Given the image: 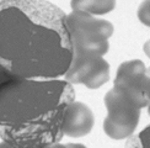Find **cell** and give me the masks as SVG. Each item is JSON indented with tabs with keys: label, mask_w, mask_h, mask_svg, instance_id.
Masks as SVG:
<instances>
[{
	"label": "cell",
	"mask_w": 150,
	"mask_h": 148,
	"mask_svg": "<svg viewBox=\"0 0 150 148\" xmlns=\"http://www.w3.org/2000/svg\"><path fill=\"white\" fill-rule=\"evenodd\" d=\"M74 56L103 57L110 49L108 38L115 27L110 21L85 12L71 11L65 17Z\"/></svg>",
	"instance_id": "cell-3"
},
{
	"label": "cell",
	"mask_w": 150,
	"mask_h": 148,
	"mask_svg": "<svg viewBox=\"0 0 150 148\" xmlns=\"http://www.w3.org/2000/svg\"><path fill=\"white\" fill-rule=\"evenodd\" d=\"M73 11L89 15H105L116 8L115 0H74L70 3Z\"/></svg>",
	"instance_id": "cell-8"
},
{
	"label": "cell",
	"mask_w": 150,
	"mask_h": 148,
	"mask_svg": "<svg viewBox=\"0 0 150 148\" xmlns=\"http://www.w3.org/2000/svg\"><path fill=\"white\" fill-rule=\"evenodd\" d=\"M93 125H95V116L91 109L84 102L74 100L65 109L62 132L63 136L79 138L89 134L93 128Z\"/></svg>",
	"instance_id": "cell-7"
},
{
	"label": "cell",
	"mask_w": 150,
	"mask_h": 148,
	"mask_svg": "<svg viewBox=\"0 0 150 148\" xmlns=\"http://www.w3.org/2000/svg\"><path fill=\"white\" fill-rule=\"evenodd\" d=\"M113 86L126 91L140 109L149 105V74L146 65L140 59L127 60L120 64L113 80Z\"/></svg>",
	"instance_id": "cell-6"
},
{
	"label": "cell",
	"mask_w": 150,
	"mask_h": 148,
	"mask_svg": "<svg viewBox=\"0 0 150 148\" xmlns=\"http://www.w3.org/2000/svg\"><path fill=\"white\" fill-rule=\"evenodd\" d=\"M65 17L49 1H0V73L32 80L64 77L73 57Z\"/></svg>",
	"instance_id": "cell-1"
},
{
	"label": "cell",
	"mask_w": 150,
	"mask_h": 148,
	"mask_svg": "<svg viewBox=\"0 0 150 148\" xmlns=\"http://www.w3.org/2000/svg\"><path fill=\"white\" fill-rule=\"evenodd\" d=\"M0 148H16V147H14V146H11V144H9V143H6V142H0Z\"/></svg>",
	"instance_id": "cell-13"
},
{
	"label": "cell",
	"mask_w": 150,
	"mask_h": 148,
	"mask_svg": "<svg viewBox=\"0 0 150 148\" xmlns=\"http://www.w3.org/2000/svg\"><path fill=\"white\" fill-rule=\"evenodd\" d=\"M69 84H84L89 89H98L110 80V64L103 57L74 56L64 74Z\"/></svg>",
	"instance_id": "cell-5"
},
{
	"label": "cell",
	"mask_w": 150,
	"mask_h": 148,
	"mask_svg": "<svg viewBox=\"0 0 150 148\" xmlns=\"http://www.w3.org/2000/svg\"><path fill=\"white\" fill-rule=\"evenodd\" d=\"M107 116L103 131L110 138L120 141L133 136L139 123L142 109L124 90L113 86L105 95Z\"/></svg>",
	"instance_id": "cell-4"
},
{
	"label": "cell",
	"mask_w": 150,
	"mask_h": 148,
	"mask_svg": "<svg viewBox=\"0 0 150 148\" xmlns=\"http://www.w3.org/2000/svg\"><path fill=\"white\" fill-rule=\"evenodd\" d=\"M74 100L73 85L63 79H4L0 73V137L16 148L59 143L65 109Z\"/></svg>",
	"instance_id": "cell-2"
},
{
	"label": "cell",
	"mask_w": 150,
	"mask_h": 148,
	"mask_svg": "<svg viewBox=\"0 0 150 148\" xmlns=\"http://www.w3.org/2000/svg\"><path fill=\"white\" fill-rule=\"evenodd\" d=\"M138 16H139V20L148 26V25H149V1L143 3L139 6Z\"/></svg>",
	"instance_id": "cell-10"
},
{
	"label": "cell",
	"mask_w": 150,
	"mask_h": 148,
	"mask_svg": "<svg viewBox=\"0 0 150 148\" xmlns=\"http://www.w3.org/2000/svg\"><path fill=\"white\" fill-rule=\"evenodd\" d=\"M43 148H68V146H67V143L65 144L55 143V144H51V146H47V147H43Z\"/></svg>",
	"instance_id": "cell-11"
},
{
	"label": "cell",
	"mask_w": 150,
	"mask_h": 148,
	"mask_svg": "<svg viewBox=\"0 0 150 148\" xmlns=\"http://www.w3.org/2000/svg\"><path fill=\"white\" fill-rule=\"evenodd\" d=\"M67 146H68V148H86L81 143H67Z\"/></svg>",
	"instance_id": "cell-12"
},
{
	"label": "cell",
	"mask_w": 150,
	"mask_h": 148,
	"mask_svg": "<svg viewBox=\"0 0 150 148\" xmlns=\"http://www.w3.org/2000/svg\"><path fill=\"white\" fill-rule=\"evenodd\" d=\"M124 148H150V131L145 127L135 136H130Z\"/></svg>",
	"instance_id": "cell-9"
}]
</instances>
